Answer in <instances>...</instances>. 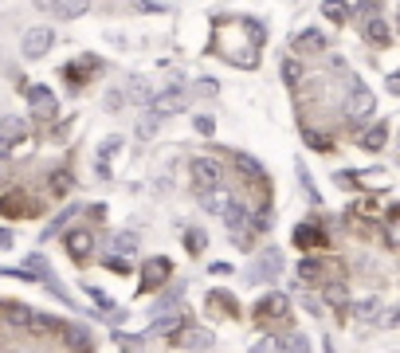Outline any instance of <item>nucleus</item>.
<instances>
[{
  "label": "nucleus",
  "mask_w": 400,
  "mask_h": 353,
  "mask_svg": "<svg viewBox=\"0 0 400 353\" xmlns=\"http://www.w3.org/2000/svg\"><path fill=\"white\" fill-rule=\"evenodd\" d=\"M189 177H193V189H196V193H212V189H220V184H224V165H220L216 158H193V165H189Z\"/></svg>",
  "instance_id": "f257e3e1"
},
{
  "label": "nucleus",
  "mask_w": 400,
  "mask_h": 353,
  "mask_svg": "<svg viewBox=\"0 0 400 353\" xmlns=\"http://www.w3.org/2000/svg\"><path fill=\"white\" fill-rule=\"evenodd\" d=\"M189 106V95H184L181 86H169V90H153L149 98V118H173V114H181Z\"/></svg>",
  "instance_id": "f03ea898"
},
{
  "label": "nucleus",
  "mask_w": 400,
  "mask_h": 353,
  "mask_svg": "<svg viewBox=\"0 0 400 353\" xmlns=\"http://www.w3.org/2000/svg\"><path fill=\"white\" fill-rule=\"evenodd\" d=\"M373 110H377L373 90H365V86L353 79V83H350V95H345V106H341V114H345L350 122H361V118H373Z\"/></svg>",
  "instance_id": "7ed1b4c3"
},
{
  "label": "nucleus",
  "mask_w": 400,
  "mask_h": 353,
  "mask_svg": "<svg viewBox=\"0 0 400 353\" xmlns=\"http://www.w3.org/2000/svg\"><path fill=\"white\" fill-rule=\"evenodd\" d=\"M28 106H32V118H36V122H55L59 98H55V90L36 83V86H28Z\"/></svg>",
  "instance_id": "20e7f679"
},
{
  "label": "nucleus",
  "mask_w": 400,
  "mask_h": 353,
  "mask_svg": "<svg viewBox=\"0 0 400 353\" xmlns=\"http://www.w3.org/2000/svg\"><path fill=\"white\" fill-rule=\"evenodd\" d=\"M24 59H44L51 48H55V28H48V24H36V28H28L24 32Z\"/></svg>",
  "instance_id": "39448f33"
},
{
  "label": "nucleus",
  "mask_w": 400,
  "mask_h": 353,
  "mask_svg": "<svg viewBox=\"0 0 400 353\" xmlns=\"http://www.w3.org/2000/svg\"><path fill=\"white\" fill-rule=\"evenodd\" d=\"M224 224H228L231 240H236L240 247L251 244V212H247L240 200H231V204H228V212H224Z\"/></svg>",
  "instance_id": "423d86ee"
},
{
  "label": "nucleus",
  "mask_w": 400,
  "mask_h": 353,
  "mask_svg": "<svg viewBox=\"0 0 400 353\" xmlns=\"http://www.w3.org/2000/svg\"><path fill=\"white\" fill-rule=\"evenodd\" d=\"M169 275H173V263H169V259H165V256H153V259H149V263H146V267H142V283H137V294L161 291Z\"/></svg>",
  "instance_id": "0eeeda50"
},
{
  "label": "nucleus",
  "mask_w": 400,
  "mask_h": 353,
  "mask_svg": "<svg viewBox=\"0 0 400 353\" xmlns=\"http://www.w3.org/2000/svg\"><path fill=\"white\" fill-rule=\"evenodd\" d=\"M287 310H291L287 294H283V291H271V294H263V298L255 303V322H263V326H271V322H283V318H287Z\"/></svg>",
  "instance_id": "6e6552de"
},
{
  "label": "nucleus",
  "mask_w": 400,
  "mask_h": 353,
  "mask_svg": "<svg viewBox=\"0 0 400 353\" xmlns=\"http://www.w3.org/2000/svg\"><path fill=\"white\" fill-rule=\"evenodd\" d=\"M279 271H283V251L279 247H263L259 259H255V267L247 271V283H271Z\"/></svg>",
  "instance_id": "1a4fd4ad"
},
{
  "label": "nucleus",
  "mask_w": 400,
  "mask_h": 353,
  "mask_svg": "<svg viewBox=\"0 0 400 353\" xmlns=\"http://www.w3.org/2000/svg\"><path fill=\"white\" fill-rule=\"evenodd\" d=\"M36 212V204L28 200L24 189H8V193H0V216H8V220H20V216H32Z\"/></svg>",
  "instance_id": "9d476101"
},
{
  "label": "nucleus",
  "mask_w": 400,
  "mask_h": 353,
  "mask_svg": "<svg viewBox=\"0 0 400 353\" xmlns=\"http://www.w3.org/2000/svg\"><path fill=\"white\" fill-rule=\"evenodd\" d=\"M63 244H67V256L75 259V263H79V267H83V263H91V256H95V236H91V231H67V236H63Z\"/></svg>",
  "instance_id": "9b49d317"
},
{
  "label": "nucleus",
  "mask_w": 400,
  "mask_h": 353,
  "mask_svg": "<svg viewBox=\"0 0 400 353\" xmlns=\"http://www.w3.org/2000/svg\"><path fill=\"white\" fill-rule=\"evenodd\" d=\"M28 334L32 338H59L63 334V322L59 318H51V314H39V310H32V318H28Z\"/></svg>",
  "instance_id": "f8f14e48"
},
{
  "label": "nucleus",
  "mask_w": 400,
  "mask_h": 353,
  "mask_svg": "<svg viewBox=\"0 0 400 353\" xmlns=\"http://www.w3.org/2000/svg\"><path fill=\"white\" fill-rule=\"evenodd\" d=\"M294 247L318 251V247H330V240H326V231L318 228V224H298V228H294Z\"/></svg>",
  "instance_id": "ddd939ff"
},
{
  "label": "nucleus",
  "mask_w": 400,
  "mask_h": 353,
  "mask_svg": "<svg viewBox=\"0 0 400 353\" xmlns=\"http://www.w3.org/2000/svg\"><path fill=\"white\" fill-rule=\"evenodd\" d=\"M173 345H184V350H208V345H212V334L200 330V326H184V330L173 334Z\"/></svg>",
  "instance_id": "4468645a"
},
{
  "label": "nucleus",
  "mask_w": 400,
  "mask_h": 353,
  "mask_svg": "<svg viewBox=\"0 0 400 353\" xmlns=\"http://www.w3.org/2000/svg\"><path fill=\"white\" fill-rule=\"evenodd\" d=\"M330 44L326 36L318 32V28H303V32H294V51H306V55H322Z\"/></svg>",
  "instance_id": "2eb2a0df"
},
{
  "label": "nucleus",
  "mask_w": 400,
  "mask_h": 353,
  "mask_svg": "<svg viewBox=\"0 0 400 353\" xmlns=\"http://www.w3.org/2000/svg\"><path fill=\"white\" fill-rule=\"evenodd\" d=\"M365 44H369V48H388V44H392V28H388V20H381V16L365 20Z\"/></svg>",
  "instance_id": "dca6fc26"
},
{
  "label": "nucleus",
  "mask_w": 400,
  "mask_h": 353,
  "mask_svg": "<svg viewBox=\"0 0 400 353\" xmlns=\"http://www.w3.org/2000/svg\"><path fill=\"white\" fill-rule=\"evenodd\" d=\"M184 326H189V318H184L181 310H169V314H158V318H153L146 334H169V338H173V334H177V330H184Z\"/></svg>",
  "instance_id": "f3484780"
},
{
  "label": "nucleus",
  "mask_w": 400,
  "mask_h": 353,
  "mask_svg": "<svg viewBox=\"0 0 400 353\" xmlns=\"http://www.w3.org/2000/svg\"><path fill=\"white\" fill-rule=\"evenodd\" d=\"M298 279L310 283V287H314V283H330V267L314 256H303V263H298Z\"/></svg>",
  "instance_id": "a211bd4d"
},
{
  "label": "nucleus",
  "mask_w": 400,
  "mask_h": 353,
  "mask_svg": "<svg viewBox=\"0 0 400 353\" xmlns=\"http://www.w3.org/2000/svg\"><path fill=\"white\" fill-rule=\"evenodd\" d=\"M231 204V193H228V184H220V189H212V193H200V208L204 212H212V216H224Z\"/></svg>",
  "instance_id": "6ab92c4d"
},
{
  "label": "nucleus",
  "mask_w": 400,
  "mask_h": 353,
  "mask_svg": "<svg viewBox=\"0 0 400 353\" xmlns=\"http://www.w3.org/2000/svg\"><path fill=\"white\" fill-rule=\"evenodd\" d=\"M98 71H102L98 55H79V63H71V67H67V79H71V83H79V79H95Z\"/></svg>",
  "instance_id": "aec40b11"
},
{
  "label": "nucleus",
  "mask_w": 400,
  "mask_h": 353,
  "mask_svg": "<svg viewBox=\"0 0 400 353\" xmlns=\"http://www.w3.org/2000/svg\"><path fill=\"white\" fill-rule=\"evenodd\" d=\"M208 310H220V314H228V318H240V303H236V294H228V291H208Z\"/></svg>",
  "instance_id": "412c9836"
},
{
  "label": "nucleus",
  "mask_w": 400,
  "mask_h": 353,
  "mask_svg": "<svg viewBox=\"0 0 400 353\" xmlns=\"http://www.w3.org/2000/svg\"><path fill=\"white\" fill-rule=\"evenodd\" d=\"M236 169L247 173V177L255 181V189H267V173H263V165H259L251 153H236Z\"/></svg>",
  "instance_id": "4be33fe9"
},
{
  "label": "nucleus",
  "mask_w": 400,
  "mask_h": 353,
  "mask_svg": "<svg viewBox=\"0 0 400 353\" xmlns=\"http://www.w3.org/2000/svg\"><path fill=\"white\" fill-rule=\"evenodd\" d=\"M353 318H357V322H381V298H377V294L357 298V303H353Z\"/></svg>",
  "instance_id": "5701e85b"
},
{
  "label": "nucleus",
  "mask_w": 400,
  "mask_h": 353,
  "mask_svg": "<svg viewBox=\"0 0 400 353\" xmlns=\"http://www.w3.org/2000/svg\"><path fill=\"white\" fill-rule=\"evenodd\" d=\"M388 142V122H373V130L369 134H361V146L369 149V153H381Z\"/></svg>",
  "instance_id": "b1692460"
},
{
  "label": "nucleus",
  "mask_w": 400,
  "mask_h": 353,
  "mask_svg": "<svg viewBox=\"0 0 400 353\" xmlns=\"http://www.w3.org/2000/svg\"><path fill=\"white\" fill-rule=\"evenodd\" d=\"M326 303L334 306V310H345V306H350V291H345V279H330L326 283Z\"/></svg>",
  "instance_id": "393cba45"
},
{
  "label": "nucleus",
  "mask_w": 400,
  "mask_h": 353,
  "mask_svg": "<svg viewBox=\"0 0 400 353\" xmlns=\"http://www.w3.org/2000/svg\"><path fill=\"white\" fill-rule=\"evenodd\" d=\"M283 79H287V86H298L306 79V67L298 55H287V59H283Z\"/></svg>",
  "instance_id": "a878e982"
},
{
  "label": "nucleus",
  "mask_w": 400,
  "mask_h": 353,
  "mask_svg": "<svg viewBox=\"0 0 400 353\" xmlns=\"http://www.w3.org/2000/svg\"><path fill=\"white\" fill-rule=\"evenodd\" d=\"M137 251V231H114V256L130 259Z\"/></svg>",
  "instance_id": "bb28decb"
},
{
  "label": "nucleus",
  "mask_w": 400,
  "mask_h": 353,
  "mask_svg": "<svg viewBox=\"0 0 400 353\" xmlns=\"http://www.w3.org/2000/svg\"><path fill=\"white\" fill-rule=\"evenodd\" d=\"M71 184H75L71 169H55V173L48 177V189H51V196H67V193H71Z\"/></svg>",
  "instance_id": "cd10ccee"
},
{
  "label": "nucleus",
  "mask_w": 400,
  "mask_h": 353,
  "mask_svg": "<svg viewBox=\"0 0 400 353\" xmlns=\"http://www.w3.org/2000/svg\"><path fill=\"white\" fill-rule=\"evenodd\" d=\"M59 338H67V345H75V350H91V334H86L83 326H67V322H63Z\"/></svg>",
  "instance_id": "c85d7f7f"
},
{
  "label": "nucleus",
  "mask_w": 400,
  "mask_h": 353,
  "mask_svg": "<svg viewBox=\"0 0 400 353\" xmlns=\"http://www.w3.org/2000/svg\"><path fill=\"white\" fill-rule=\"evenodd\" d=\"M149 98H153V90H149V83H146V79H130L126 102H146V106H149Z\"/></svg>",
  "instance_id": "c756f323"
},
{
  "label": "nucleus",
  "mask_w": 400,
  "mask_h": 353,
  "mask_svg": "<svg viewBox=\"0 0 400 353\" xmlns=\"http://www.w3.org/2000/svg\"><path fill=\"white\" fill-rule=\"evenodd\" d=\"M71 216H79V208H63L59 216L51 220L48 228H44V240H51V236H59L63 228H67V224H71Z\"/></svg>",
  "instance_id": "7c9ffc66"
},
{
  "label": "nucleus",
  "mask_w": 400,
  "mask_h": 353,
  "mask_svg": "<svg viewBox=\"0 0 400 353\" xmlns=\"http://www.w3.org/2000/svg\"><path fill=\"white\" fill-rule=\"evenodd\" d=\"M279 353H310V341L303 334H287V338H279Z\"/></svg>",
  "instance_id": "2f4dec72"
},
{
  "label": "nucleus",
  "mask_w": 400,
  "mask_h": 353,
  "mask_svg": "<svg viewBox=\"0 0 400 353\" xmlns=\"http://www.w3.org/2000/svg\"><path fill=\"white\" fill-rule=\"evenodd\" d=\"M4 318H8V326L24 330V326H28V318H32V306H20V303H12L8 310H4Z\"/></svg>",
  "instance_id": "473e14b6"
},
{
  "label": "nucleus",
  "mask_w": 400,
  "mask_h": 353,
  "mask_svg": "<svg viewBox=\"0 0 400 353\" xmlns=\"http://www.w3.org/2000/svg\"><path fill=\"white\" fill-rule=\"evenodd\" d=\"M122 149V137L118 134H110V137H102V146H98V165H102V169H106V161L114 158V153H118Z\"/></svg>",
  "instance_id": "72a5a7b5"
},
{
  "label": "nucleus",
  "mask_w": 400,
  "mask_h": 353,
  "mask_svg": "<svg viewBox=\"0 0 400 353\" xmlns=\"http://www.w3.org/2000/svg\"><path fill=\"white\" fill-rule=\"evenodd\" d=\"M48 12H55V16H63V20H75V16H83L86 12V4H44Z\"/></svg>",
  "instance_id": "f704fd0d"
},
{
  "label": "nucleus",
  "mask_w": 400,
  "mask_h": 353,
  "mask_svg": "<svg viewBox=\"0 0 400 353\" xmlns=\"http://www.w3.org/2000/svg\"><path fill=\"white\" fill-rule=\"evenodd\" d=\"M298 181H303V193L310 196V204H322V196H318V189H314V177H310L306 165H298Z\"/></svg>",
  "instance_id": "c9c22d12"
},
{
  "label": "nucleus",
  "mask_w": 400,
  "mask_h": 353,
  "mask_svg": "<svg viewBox=\"0 0 400 353\" xmlns=\"http://www.w3.org/2000/svg\"><path fill=\"white\" fill-rule=\"evenodd\" d=\"M184 244H189V256H200V251H204V231L189 228V231H184Z\"/></svg>",
  "instance_id": "e433bc0d"
},
{
  "label": "nucleus",
  "mask_w": 400,
  "mask_h": 353,
  "mask_svg": "<svg viewBox=\"0 0 400 353\" xmlns=\"http://www.w3.org/2000/svg\"><path fill=\"white\" fill-rule=\"evenodd\" d=\"M240 28L247 32V36H251V44H255V48H259V44L267 39V32H263V24H259V20H243Z\"/></svg>",
  "instance_id": "4c0bfd02"
},
{
  "label": "nucleus",
  "mask_w": 400,
  "mask_h": 353,
  "mask_svg": "<svg viewBox=\"0 0 400 353\" xmlns=\"http://www.w3.org/2000/svg\"><path fill=\"white\" fill-rule=\"evenodd\" d=\"M322 16H326L330 24H341V20H345V4H322Z\"/></svg>",
  "instance_id": "58836bf2"
},
{
  "label": "nucleus",
  "mask_w": 400,
  "mask_h": 353,
  "mask_svg": "<svg viewBox=\"0 0 400 353\" xmlns=\"http://www.w3.org/2000/svg\"><path fill=\"white\" fill-rule=\"evenodd\" d=\"M158 118H149V114H146V118H142V122H137V137H142V142H149V137H153V134H158Z\"/></svg>",
  "instance_id": "ea45409f"
},
{
  "label": "nucleus",
  "mask_w": 400,
  "mask_h": 353,
  "mask_svg": "<svg viewBox=\"0 0 400 353\" xmlns=\"http://www.w3.org/2000/svg\"><path fill=\"white\" fill-rule=\"evenodd\" d=\"M102 263H106V271H114V275H130V259H122V256H106Z\"/></svg>",
  "instance_id": "a19ab883"
},
{
  "label": "nucleus",
  "mask_w": 400,
  "mask_h": 353,
  "mask_svg": "<svg viewBox=\"0 0 400 353\" xmlns=\"http://www.w3.org/2000/svg\"><path fill=\"white\" fill-rule=\"evenodd\" d=\"M44 287H48V291H51V294H55V298H59V303H63V306H71V294L63 291V283H59V279H48V283H44Z\"/></svg>",
  "instance_id": "79ce46f5"
},
{
  "label": "nucleus",
  "mask_w": 400,
  "mask_h": 353,
  "mask_svg": "<svg viewBox=\"0 0 400 353\" xmlns=\"http://www.w3.org/2000/svg\"><path fill=\"white\" fill-rule=\"evenodd\" d=\"M122 106H126V90H122V86H114V90L106 95V110H122Z\"/></svg>",
  "instance_id": "37998d69"
},
{
  "label": "nucleus",
  "mask_w": 400,
  "mask_h": 353,
  "mask_svg": "<svg viewBox=\"0 0 400 353\" xmlns=\"http://www.w3.org/2000/svg\"><path fill=\"white\" fill-rule=\"evenodd\" d=\"M114 341H118V345H122V350H126V353H142V345H137V341H142V338H133V334H118V338H114Z\"/></svg>",
  "instance_id": "c03bdc74"
},
{
  "label": "nucleus",
  "mask_w": 400,
  "mask_h": 353,
  "mask_svg": "<svg viewBox=\"0 0 400 353\" xmlns=\"http://www.w3.org/2000/svg\"><path fill=\"white\" fill-rule=\"evenodd\" d=\"M247 353H279V338H263L259 345H251Z\"/></svg>",
  "instance_id": "a18cd8bd"
},
{
  "label": "nucleus",
  "mask_w": 400,
  "mask_h": 353,
  "mask_svg": "<svg viewBox=\"0 0 400 353\" xmlns=\"http://www.w3.org/2000/svg\"><path fill=\"white\" fill-rule=\"evenodd\" d=\"M220 86H216V79H200V83H196V90L193 95H200V98H208V95H216Z\"/></svg>",
  "instance_id": "49530a36"
},
{
  "label": "nucleus",
  "mask_w": 400,
  "mask_h": 353,
  "mask_svg": "<svg viewBox=\"0 0 400 353\" xmlns=\"http://www.w3.org/2000/svg\"><path fill=\"white\" fill-rule=\"evenodd\" d=\"M303 134H306V142H310V146H314V149H330V137L314 134V130H303Z\"/></svg>",
  "instance_id": "de8ad7c7"
},
{
  "label": "nucleus",
  "mask_w": 400,
  "mask_h": 353,
  "mask_svg": "<svg viewBox=\"0 0 400 353\" xmlns=\"http://www.w3.org/2000/svg\"><path fill=\"white\" fill-rule=\"evenodd\" d=\"M212 130H216V122H212V118H208V114H200V118H196V134H212Z\"/></svg>",
  "instance_id": "09e8293b"
},
{
  "label": "nucleus",
  "mask_w": 400,
  "mask_h": 353,
  "mask_svg": "<svg viewBox=\"0 0 400 353\" xmlns=\"http://www.w3.org/2000/svg\"><path fill=\"white\" fill-rule=\"evenodd\" d=\"M0 247H12V231L8 228H0Z\"/></svg>",
  "instance_id": "8fccbe9b"
},
{
  "label": "nucleus",
  "mask_w": 400,
  "mask_h": 353,
  "mask_svg": "<svg viewBox=\"0 0 400 353\" xmlns=\"http://www.w3.org/2000/svg\"><path fill=\"white\" fill-rule=\"evenodd\" d=\"M322 350H326V353H334V345H330V341H322Z\"/></svg>",
  "instance_id": "3c124183"
}]
</instances>
